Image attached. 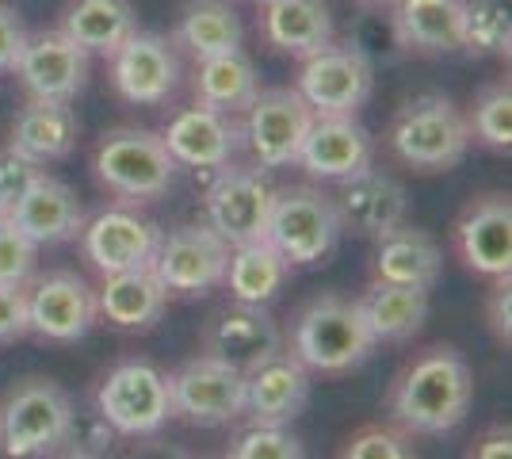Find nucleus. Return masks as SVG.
I'll return each mask as SVG.
<instances>
[{"label": "nucleus", "mask_w": 512, "mask_h": 459, "mask_svg": "<svg viewBox=\"0 0 512 459\" xmlns=\"http://www.w3.org/2000/svg\"><path fill=\"white\" fill-rule=\"evenodd\" d=\"M470 398H474L470 364L459 356V349L432 345L394 379L390 414L406 433L436 437V433L455 429L467 417Z\"/></svg>", "instance_id": "obj_1"}, {"label": "nucleus", "mask_w": 512, "mask_h": 459, "mask_svg": "<svg viewBox=\"0 0 512 459\" xmlns=\"http://www.w3.org/2000/svg\"><path fill=\"white\" fill-rule=\"evenodd\" d=\"M386 142H390L394 157L406 161L409 169L444 173V169H455L470 150L467 115L455 108L448 96L428 92V96H417L398 108Z\"/></svg>", "instance_id": "obj_2"}, {"label": "nucleus", "mask_w": 512, "mask_h": 459, "mask_svg": "<svg viewBox=\"0 0 512 459\" xmlns=\"http://www.w3.org/2000/svg\"><path fill=\"white\" fill-rule=\"evenodd\" d=\"M73 429V402L54 379H20L0 406V448L12 459L50 456L73 437Z\"/></svg>", "instance_id": "obj_3"}, {"label": "nucleus", "mask_w": 512, "mask_h": 459, "mask_svg": "<svg viewBox=\"0 0 512 459\" xmlns=\"http://www.w3.org/2000/svg\"><path fill=\"white\" fill-rule=\"evenodd\" d=\"M92 169L111 196H119L123 203H150L172 188L176 161L165 150L161 134L119 127V131H107L100 138Z\"/></svg>", "instance_id": "obj_4"}, {"label": "nucleus", "mask_w": 512, "mask_h": 459, "mask_svg": "<svg viewBox=\"0 0 512 459\" xmlns=\"http://www.w3.org/2000/svg\"><path fill=\"white\" fill-rule=\"evenodd\" d=\"M375 345L379 341L371 337L360 306L352 299H337V295L310 303L295 326V356L310 372L321 375H341L360 368Z\"/></svg>", "instance_id": "obj_5"}, {"label": "nucleus", "mask_w": 512, "mask_h": 459, "mask_svg": "<svg viewBox=\"0 0 512 459\" xmlns=\"http://www.w3.org/2000/svg\"><path fill=\"white\" fill-rule=\"evenodd\" d=\"M341 230L333 196H325L314 184H295L276 188L264 238L287 264H321L337 249Z\"/></svg>", "instance_id": "obj_6"}, {"label": "nucleus", "mask_w": 512, "mask_h": 459, "mask_svg": "<svg viewBox=\"0 0 512 459\" xmlns=\"http://www.w3.org/2000/svg\"><path fill=\"white\" fill-rule=\"evenodd\" d=\"M96 410L119 437H157L172 417V383L146 360H127L111 368L96 391Z\"/></svg>", "instance_id": "obj_7"}, {"label": "nucleus", "mask_w": 512, "mask_h": 459, "mask_svg": "<svg viewBox=\"0 0 512 459\" xmlns=\"http://www.w3.org/2000/svg\"><path fill=\"white\" fill-rule=\"evenodd\" d=\"M375 85V69L356 43H329L302 58L299 92L314 115H356Z\"/></svg>", "instance_id": "obj_8"}, {"label": "nucleus", "mask_w": 512, "mask_h": 459, "mask_svg": "<svg viewBox=\"0 0 512 459\" xmlns=\"http://www.w3.org/2000/svg\"><path fill=\"white\" fill-rule=\"evenodd\" d=\"M276 184L264 169H218L214 184L207 188V226L218 238L234 245L260 241L268 230Z\"/></svg>", "instance_id": "obj_9"}, {"label": "nucleus", "mask_w": 512, "mask_h": 459, "mask_svg": "<svg viewBox=\"0 0 512 459\" xmlns=\"http://www.w3.org/2000/svg\"><path fill=\"white\" fill-rule=\"evenodd\" d=\"M310 123H314V111L295 88H268V92L260 88V96L245 111L241 138L260 169H283L299 161Z\"/></svg>", "instance_id": "obj_10"}, {"label": "nucleus", "mask_w": 512, "mask_h": 459, "mask_svg": "<svg viewBox=\"0 0 512 459\" xmlns=\"http://www.w3.org/2000/svg\"><path fill=\"white\" fill-rule=\"evenodd\" d=\"M169 383L172 417L214 429V425H230L245 414V372H237L214 356L188 360L180 372L169 375Z\"/></svg>", "instance_id": "obj_11"}, {"label": "nucleus", "mask_w": 512, "mask_h": 459, "mask_svg": "<svg viewBox=\"0 0 512 459\" xmlns=\"http://www.w3.org/2000/svg\"><path fill=\"white\" fill-rule=\"evenodd\" d=\"M88 58L92 54H85L62 27H54V31H27L12 73L20 77V85L27 88L31 100L69 104V100L81 96V88L88 81Z\"/></svg>", "instance_id": "obj_12"}, {"label": "nucleus", "mask_w": 512, "mask_h": 459, "mask_svg": "<svg viewBox=\"0 0 512 459\" xmlns=\"http://www.w3.org/2000/svg\"><path fill=\"white\" fill-rule=\"evenodd\" d=\"M226 264H230V245L211 226H180L169 238H161L153 272L169 291L203 295L226 280Z\"/></svg>", "instance_id": "obj_13"}, {"label": "nucleus", "mask_w": 512, "mask_h": 459, "mask_svg": "<svg viewBox=\"0 0 512 459\" xmlns=\"http://www.w3.org/2000/svg\"><path fill=\"white\" fill-rule=\"evenodd\" d=\"M100 306L96 287L81 280L77 272H50L27 291V322L31 333H39L54 345H73L96 326Z\"/></svg>", "instance_id": "obj_14"}, {"label": "nucleus", "mask_w": 512, "mask_h": 459, "mask_svg": "<svg viewBox=\"0 0 512 459\" xmlns=\"http://www.w3.org/2000/svg\"><path fill=\"white\" fill-rule=\"evenodd\" d=\"M85 238V257L104 276L130 272V268H150L161 245V226L130 207H107L81 230Z\"/></svg>", "instance_id": "obj_15"}, {"label": "nucleus", "mask_w": 512, "mask_h": 459, "mask_svg": "<svg viewBox=\"0 0 512 459\" xmlns=\"http://www.w3.org/2000/svg\"><path fill=\"white\" fill-rule=\"evenodd\" d=\"M180 81V62L165 35L134 31L111 54V85L130 104H165Z\"/></svg>", "instance_id": "obj_16"}, {"label": "nucleus", "mask_w": 512, "mask_h": 459, "mask_svg": "<svg viewBox=\"0 0 512 459\" xmlns=\"http://www.w3.org/2000/svg\"><path fill=\"white\" fill-rule=\"evenodd\" d=\"M341 226L356 230L360 238H386L390 230H398L409 215V196L406 188L390 173L367 165L360 173L344 176L341 192L333 196Z\"/></svg>", "instance_id": "obj_17"}, {"label": "nucleus", "mask_w": 512, "mask_h": 459, "mask_svg": "<svg viewBox=\"0 0 512 459\" xmlns=\"http://www.w3.org/2000/svg\"><path fill=\"white\" fill-rule=\"evenodd\" d=\"M310 402V368L295 352H272L245 372V414L253 425H291Z\"/></svg>", "instance_id": "obj_18"}, {"label": "nucleus", "mask_w": 512, "mask_h": 459, "mask_svg": "<svg viewBox=\"0 0 512 459\" xmlns=\"http://www.w3.org/2000/svg\"><path fill=\"white\" fill-rule=\"evenodd\" d=\"M455 249L478 276L512 272V203L509 196H478L455 222Z\"/></svg>", "instance_id": "obj_19"}, {"label": "nucleus", "mask_w": 512, "mask_h": 459, "mask_svg": "<svg viewBox=\"0 0 512 459\" xmlns=\"http://www.w3.org/2000/svg\"><path fill=\"white\" fill-rule=\"evenodd\" d=\"M272 352H279V326L264 306H226L203 329V356H214L237 372H253Z\"/></svg>", "instance_id": "obj_20"}, {"label": "nucleus", "mask_w": 512, "mask_h": 459, "mask_svg": "<svg viewBox=\"0 0 512 459\" xmlns=\"http://www.w3.org/2000/svg\"><path fill=\"white\" fill-rule=\"evenodd\" d=\"M375 142L356 115H314L302 138L299 165L314 180H344L371 165Z\"/></svg>", "instance_id": "obj_21"}, {"label": "nucleus", "mask_w": 512, "mask_h": 459, "mask_svg": "<svg viewBox=\"0 0 512 459\" xmlns=\"http://www.w3.org/2000/svg\"><path fill=\"white\" fill-rule=\"evenodd\" d=\"M8 222L23 230L35 245H58L85 230V207L69 184H62L58 176L39 173L23 188V196L8 207Z\"/></svg>", "instance_id": "obj_22"}, {"label": "nucleus", "mask_w": 512, "mask_h": 459, "mask_svg": "<svg viewBox=\"0 0 512 459\" xmlns=\"http://www.w3.org/2000/svg\"><path fill=\"white\" fill-rule=\"evenodd\" d=\"M161 142H165V150L172 153L176 165L222 169V165H230L237 142H241V131L230 123V115L192 104V108H180L172 115Z\"/></svg>", "instance_id": "obj_23"}, {"label": "nucleus", "mask_w": 512, "mask_h": 459, "mask_svg": "<svg viewBox=\"0 0 512 459\" xmlns=\"http://www.w3.org/2000/svg\"><path fill=\"white\" fill-rule=\"evenodd\" d=\"M463 8L467 0H394V39L413 54H455L463 50Z\"/></svg>", "instance_id": "obj_24"}, {"label": "nucleus", "mask_w": 512, "mask_h": 459, "mask_svg": "<svg viewBox=\"0 0 512 459\" xmlns=\"http://www.w3.org/2000/svg\"><path fill=\"white\" fill-rule=\"evenodd\" d=\"M260 8V35L279 54L310 58L333 43V16L325 0H268Z\"/></svg>", "instance_id": "obj_25"}, {"label": "nucleus", "mask_w": 512, "mask_h": 459, "mask_svg": "<svg viewBox=\"0 0 512 459\" xmlns=\"http://www.w3.org/2000/svg\"><path fill=\"white\" fill-rule=\"evenodd\" d=\"M77 115L69 104L58 100H27L16 119H12V134H8V146L16 153H23L27 161L35 165H50V161H62L77 146Z\"/></svg>", "instance_id": "obj_26"}, {"label": "nucleus", "mask_w": 512, "mask_h": 459, "mask_svg": "<svg viewBox=\"0 0 512 459\" xmlns=\"http://www.w3.org/2000/svg\"><path fill=\"white\" fill-rule=\"evenodd\" d=\"M169 287L157 280L150 268H130L104 276V287L96 291V306L115 329H153L165 314Z\"/></svg>", "instance_id": "obj_27"}, {"label": "nucleus", "mask_w": 512, "mask_h": 459, "mask_svg": "<svg viewBox=\"0 0 512 459\" xmlns=\"http://www.w3.org/2000/svg\"><path fill=\"white\" fill-rule=\"evenodd\" d=\"M62 31L85 54L111 58L138 31V12L130 0H65Z\"/></svg>", "instance_id": "obj_28"}, {"label": "nucleus", "mask_w": 512, "mask_h": 459, "mask_svg": "<svg viewBox=\"0 0 512 459\" xmlns=\"http://www.w3.org/2000/svg\"><path fill=\"white\" fill-rule=\"evenodd\" d=\"M444 268V253L440 245L428 238L417 226H398L386 238H379V253H375V280L379 284H406V287H425L440 280Z\"/></svg>", "instance_id": "obj_29"}, {"label": "nucleus", "mask_w": 512, "mask_h": 459, "mask_svg": "<svg viewBox=\"0 0 512 459\" xmlns=\"http://www.w3.org/2000/svg\"><path fill=\"white\" fill-rule=\"evenodd\" d=\"M241 16L230 0H188L176 16V46L188 50L195 62L241 50Z\"/></svg>", "instance_id": "obj_30"}, {"label": "nucleus", "mask_w": 512, "mask_h": 459, "mask_svg": "<svg viewBox=\"0 0 512 459\" xmlns=\"http://www.w3.org/2000/svg\"><path fill=\"white\" fill-rule=\"evenodd\" d=\"M375 341H409L428 322V291L406 284H375L356 299Z\"/></svg>", "instance_id": "obj_31"}, {"label": "nucleus", "mask_w": 512, "mask_h": 459, "mask_svg": "<svg viewBox=\"0 0 512 459\" xmlns=\"http://www.w3.org/2000/svg\"><path fill=\"white\" fill-rule=\"evenodd\" d=\"M195 96L203 108H214L222 115L249 111V104L260 96V77H256L253 58L245 50L203 58L195 69Z\"/></svg>", "instance_id": "obj_32"}, {"label": "nucleus", "mask_w": 512, "mask_h": 459, "mask_svg": "<svg viewBox=\"0 0 512 459\" xmlns=\"http://www.w3.org/2000/svg\"><path fill=\"white\" fill-rule=\"evenodd\" d=\"M287 268L291 264L272 249V241L260 238L230 249V264H226V280L222 284L230 287L234 303L264 306L279 295V287L287 280Z\"/></svg>", "instance_id": "obj_33"}, {"label": "nucleus", "mask_w": 512, "mask_h": 459, "mask_svg": "<svg viewBox=\"0 0 512 459\" xmlns=\"http://www.w3.org/2000/svg\"><path fill=\"white\" fill-rule=\"evenodd\" d=\"M512 43V16L505 0H467L463 8V50L470 58H501Z\"/></svg>", "instance_id": "obj_34"}, {"label": "nucleus", "mask_w": 512, "mask_h": 459, "mask_svg": "<svg viewBox=\"0 0 512 459\" xmlns=\"http://www.w3.org/2000/svg\"><path fill=\"white\" fill-rule=\"evenodd\" d=\"M467 127H470V138L486 142L490 150L509 153V146H512V88H509V81L490 85L478 100H474V108H470V115H467Z\"/></svg>", "instance_id": "obj_35"}, {"label": "nucleus", "mask_w": 512, "mask_h": 459, "mask_svg": "<svg viewBox=\"0 0 512 459\" xmlns=\"http://www.w3.org/2000/svg\"><path fill=\"white\" fill-rule=\"evenodd\" d=\"M230 459H302V444L287 433V425H253L234 444Z\"/></svg>", "instance_id": "obj_36"}, {"label": "nucleus", "mask_w": 512, "mask_h": 459, "mask_svg": "<svg viewBox=\"0 0 512 459\" xmlns=\"http://www.w3.org/2000/svg\"><path fill=\"white\" fill-rule=\"evenodd\" d=\"M35 261H39V245L8 219L0 222V284H27Z\"/></svg>", "instance_id": "obj_37"}, {"label": "nucleus", "mask_w": 512, "mask_h": 459, "mask_svg": "<svg viewBox=\"0 0 512 459\" xmlns=\"http://www.w3.org/2000/svg\"><path fill=\"white\" fill-rule=\"evenodd\" d=\"M341 459H417V452L394 429H363L344 444Z\"/></svg>", "instance_id": "obj_38"}, {"label": "nucleus", "mask_w": 512, "mask_h": 459, "mask_svg": "<svg viewBox=\"0 0 512 459\" xmlns=\"http://www.w3.org/2000/svg\"><path fill=\"white\" fill-rule=\"evenodd\" d=\"M31 333L27 322V287L0 284V345H12Z\"/></svg>", "instance_id": "obj_39"}, {"label": "nucleus", "mask_w": 512, "mask_h": 459, "mask_svg": "<svg viewBox=\"0 0 512 459\" xmlns=\"http://www.w3.org/2000/svg\"><path fill=\"white\" fill-rule=\"evenodd\" d=\"M39 173H43V165H35V161H27V157L16 153L12 146H4V150H0V199L12 207V203L23 196V188Z\"/></svg>", "instance_id": "obj_40"}, {"label": "nucleus", "mask_w": 512, "mask_h": 459, "mask_svg": "<svg viewBox=\"0 0 512 459\" xmlns=\"http://www.w3.org/2000/svg\"><path fill=\"white\" fill-rule=\"evenodd\" d=\"M486 318H490L493 337H497L501 345H509V341H512V287H509V276H497V284H493V291H490V303H486Z\"/></svg>", "instance_id": "obj_41"}, {"label": "nucleus", "mask_w": 512, "mask_h": 459, "mask_svg": "<svg viewBox=\"0 0 512 459\" xmlns=\"http://www.w3.org/2000/svg\"><path fill=\"white\" fill-rule=\"evenodd\" d=\"M23 39H27V27H23L20 12L0 4V73H8V69L16 66Z\"/></svg>", "instance_id": "obj_42"}, {"label": "nucleus", "mask_w": 512, "mask_h": 459, "mask_svg": "<svg viewBox=\"0 0 512 459\" xmlns=\"http://www.w3.org/2000/svg\"><path fill=\"white\" fill-rule=\"evenodd\" d=\"M470 459H512V433L509 429H490L486 437L478 440V448L470 452Z\"/></svg>", "instance_id": "obj_43"}, {"label": "nucleus", "mask_w": 512, "mask_h": 459, "mask_svg": "<svg viewBox=\"0 0 512 459\" xmlns=\"http://www.w3.org/2000/svg\"><path fill=\"white\" fill-rule=\"evenodd\" d=\"M127 459H192L184 448H176V444H165V440H150V444H138Z\"/></svg>", "instance_id": "obj_44"}, {"label": "nucleus", "mask_w": 512, "mask_h": 459, "mask_svg": "<svg viewBox=\"0 0 512 459\" xmlns=\"http://www.w3.org/2000/svg\"><path fill=\"white\" fill-rule=\"evenodd\" d=\"M65 459H100V456H96V452H88V448H73Z\"/></svg>", "instance_id": "obj_45"}, {"label": "nucleus", "mask_w": 512, "mask_h": 459, "mask_svg": "<svg viewBox=\"0 0 512 459\" xmlns=\"http://www.w3.org/2000/svg\"><path fill=\"white\" fill-rule=\"evenodd\" d=\"M8 219V203H4V199H0V222Z\"/></svg>", "instance_id": "obj_46"}, {"label": "nucleus", "mask_w": 512, "mask_h": 459, "mask_svg": "<svg viewBox=\"0 0 512 459\" xmlns=\"http://www.w3.org/2000/svg\"><path fill=\"white\" fill-rule=\"evenodd\" d=\"M363 4H379V0H363Z\"/></svg>", "instance_id": "obj_47"}, {"label": "nucleus", "mask_w": 512, "mask_h": 459, "mask_svg": "<svg viewBox=\"0 0 512 459\" xmlns=\"http://www.w3.org/2000/svg\"><path fill=\"white\" fill-rule=\"evenodd\" d=\"M253 4H268V0H253Z\"/></svg>", "instance_id": "obj_48"}]
</instances>
